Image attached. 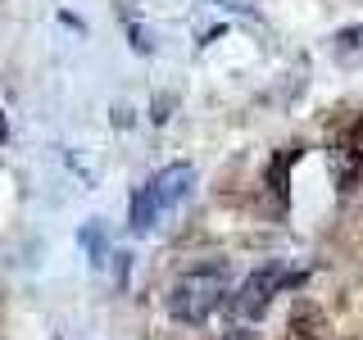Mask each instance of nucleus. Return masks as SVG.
Wrapping results in <instances>:
<instances>
[{
	"label": "nucleus",
	"instance_id": "obj_1",
	"mask_svg": "<svg viewBox=\"0 0 363 340\" xmlns=\"http://www.w3.org/2000/svg\"><path fill=\"white\" fill-rule=\"evenodd\" d=\"M227 300V268L223 264H204V268H191L182 272L168 290V313L177 317L182 327H200L209 322L213 309Z\"/></svg>",
	"mask_w": 363,
	"mask_h": 340
},
{
	"label": "nucleus",
	"instance_id": "obj_2",
	"mask_svg": "<svg viewBox=\"0 0 363 340\" xmlns=\"http://www.w3.org/2000/svg\"><path fill=\"white\" fill-rule=\"evenodd\" d=\"M191 181H196L191 164H168L164 173H155V177L132 196V232H150L159 213L173 209V204L191 191Z\"/></svg>",
	"mask_w": 363,
	"mask_h": 340
},
{
	"label": "nucleus",
	"instance_id": "obj_3",
	"mask_svg": "<svg viewBox=\"0 0 363 340\" xmlns=\"http://www.w3.org/2000/svg\"><path fill=\"white\" fill-rule=\"evenodd\" d=\"M286 286H300V272H286L281 264H268V268L250 272V277L241 281V290L232 295V313L241 317V322H259V317L268 313L272 295L286 290Z\"/></svg>",
	"mask_w": 363,
	"mask_h": 340
},
{
	"label": "nucleus",
	"instance_id": "obj_4",
	"mask_svg": "<svg viewBox=\"0 0 363 340\" xmlns=\"http://www.w3.org/2000/svg\"><path fill=\"white\" fill-rule=\"evenodd\" d=\"M332 173L340 186H354L363 177V113L345 128V136L332 145Z\"/></svg>",
	"mask_w": 363,
	"mask_h": 340
},
{
	"label": "nucleus",
	"instance_id": "obj_5",
	"mask_svg": "<svg viewBox=\"0 0 363 340\" xmlns=\"http://www.w3.org/2000/svg\"><path fill=\"white\" fill-rule=\"evenodd\" d=\"M318 332H323L318 309H313V304H295V313H291V340H318Z\"/></svg>",
	"mask_w": 363,
	"mask_h": 340
},
{
	"label": "nucleus",
	"instance_id": "obj_6",
	"mask_svg": "<svg viewBox=\"0 0 363 340\" xmlns=\"http://www.w3.org/2000/svg\"><path fill=\"white\" fill-rule=\"evenodd\" d=\"M332 50H336V60H340V64H359V60H363V23H359V28L336 32Z\"/></svg>",
	"mask_w": 363,
	"mask_h": 340
},
{
	"label": "nucleus",
	"instance_id": "obj_7",
	"mask_svg": "<svg viewBox=\"0 0 363 340\" xmlns=\"http://www.w3.org/2000/svg\"><path fill=\"white\" fill-rule=\"evenodd\" d=\"M295 154H300V150L291 145V150H281L277 159H272V191H277V196H286V168L295 164Z\"/></svg>",
	"mask_w": 363,
	"mask_h": 340
},
{
	"label": "nucleus",
	"instance_id": "obj_8",
	"mask_svg": "<svg viewBox=\"0 0 363 340\" xmlns=\"http://www.w3.org/2000/svg\"><path fill=\"white\" fill-rule=\"evenodd\" d=\"M223 340H255V332H227Z\"/></svg>",
	"mask_w": 363,
	"mask_h": 340
},
{
	"label": "nucleus",
	"instance_id": "obj_9",
	"mask_svg": "<svg viewBox=\"0 0 363 340\" xmlns=\"http://www.w3.org/2000/svg\"><path fill=\"white\" fill-rule=\"evenodd\" d=\"M5 132H9V128H5V118H0V141H5Z\"/></svg>",
	"mask_w": 363,
	"mask_h": 340
}]
</instances>
